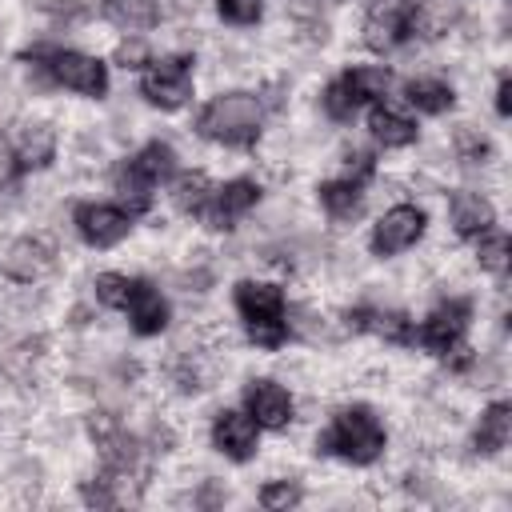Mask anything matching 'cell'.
I'll use <instances>...</instances> for the list:
<instances>
[{"instance_id": "obj_31", "label": "cell", "mask_w": 512, "mask_h": 512, "mask_svg": "<svg viewBox=\"0 0 512 512\" xmlns=\"http://www.w3.org/2000/svg\"><path fill=\"white\" fill-rule=\"evenodd\" d=\"M40 12H48L60 24H80L88 16V8L80 0H40Z\"/></svg>"}, {"instance_id": "obj_12", "label": "cell", "mask_w": 512, "mask_h": 512, "mask_svg": "<svg viewBox=\"0 0 512 512\" xmlns=\"http://www.w3.org/2000/svg\"><path fill=\"white\" fill-rule=\"evenodd\" d=\"M256 200H260V184H256V180H248V176H236V180H228V184H216V188H212V196H208V204H204L200 220H204L212 232H228L244 212H252V208H256Z\"/></svg>"}, {"instance_id": "obj_22", "label": "cell", "mask_w": 512, "mask_h": 512, "mask_svg": "<svg viewBox=\"0 0 512 512\" xmlns=\"http://www.w3.org/2000/svg\"><path fill=\"white\" fill-rule=\"evenodd\" d=\"M100 16L120 32H144L160 20V0H100Z\"/></svg>"}, {"instance_id": "obj_1", "label": "cell", "mask_w": 512, "mask_h": 512, "mask_svg": "<svg viewBox=\"0 0 512 512\" xmlns=\"http://www.w3.org/2000/svg\"><path fill=\"white\" fill-rule=\"evenodd\" d=\"M260 128H264V104L256 92H240V88L212 96L196 116V132L224 148H252L260 140Z\"/></svg>"}, {"instance_id": "obj_18", "label": "cell", "mask_w": 512, "mask_h": 512, "mask_svg": "<svg viewBox=\"0 0 512 512\" xmlns=\"http://www.w3.org/2000/svg\"><path fill=\"white\" fill-rule=\"evenodd\" d=\"M512 436V404L508 400H496L480 412V424L472 432V452L476 456H496Z\"/></svg>"}, {"instance_id": "obj_15", "label": "cell", "mask_w": 512, "mask_h": 512, "mask_svg": "<svg viewBox=\"0 0 512 512\" xmlns=\"http://www.w3.org/2000/svg\"><path fill=\"white\" fill-rule=\"evenodd\" d=\"M244 412H248L260 428L280 432V428L292 424L296 404H292V396H288L284 384H276V380H252V384L244 388Z\"/></svg>"}, {"instance_id": "obj_34", "label": "cell", "mask_w": 512, "mask_h": 512, "mask_svg": "<svg viewBox=\"0 0 512 512\" xmlns=\"http://www.w3.org/2000/svg\"><path fill=\"white\" fill-rule=\"evenodd\" d=\"M120 424H116V416L112 412H88V436L100 444V440H108L112 432H116Z\"/></svg>"}, {"instance_id": "obj_9", "label": "cell", "mask_w": 512, "mask_h": 512, "mask_svg": "<svg viewBox=\"0 0 512 512\" xmlns=\"http://www.w3.org/2000/svg\"><path fill=\"white\" fill-rule=\"evenodd\" d=\"M468 320H472V300L464 296H448L440 300L416 328V344L428 348L432 356H448L460 348L464 332H468Z\"/></svg>"}, {"instance_id": "obj_35", "label": "cell", "mask_w": 512, "mask_h": 512, "mask_svg": "<svg viewBox=\"0 0 512 512\" xmlns=\"http://www.w3.org/2000/svg\"><path fill=\"white\" fill-rule=\"evenodd\" d=\"M496 116H512V76H500L496 84Z\"/></svg>"}, {"instance_id": "obj_7", "label": "cell", "mask_w": 512, "mask_h": 512, "mask_svg": "<svg viewBox=\"0 0 512 512\" xmlns=\"http://www.w3.org/2000/svg\"><path fill=\"white\" fill-rule=\"evenodd\" d=\"M140 96L160 112L184 108L192 100V56L176 52V56L148 60L140 72Z\"/></svg>"}, {"instance_id": "obj_36", "label": "cell", "mask_w": 512, "mask_h": 512, "mask_svg": "<svg viewBox=\"0 0 512 512\" xmlns=\"http://www.w3.org/2000/svg\"><path fill=\"white\" fill-rule=\"evenodd\" d=\"M220 500H224V492H220L216 484H208V488L200 492V504H220Z\"/></svg>"}, {"instance_id": "obj_24", "label": "cell", "mask_w": 512, "mask_h": 512, "mask_svg": "<svg viewBox=\"0 0 512 512\" xmlns=\"http://www.w3.org/2000/svg\"><path fill=\"white\" fill-rule=\"evenodd\" d=\"M404 100H408L416 112H424V116H440V112H448V108L456 104V92H452V84H444V80L416 76V80L404 84Z\"/></svg>"}, {"instance_id": "obj_20", "label": "cell", "mask_w": 512, "mask_h": 512, "mask_svg": "<svg viewBox=\"0 0 512 512\" xmlns=\"http://www.w3.org/2000/svg\"><path fill=\"white\" fill-rule=\"evenodd\" d=\"M12 148L20 156V168H48L56 156V132L44 120H28V124H20Z\"/></svg>"}, {"instance_id": "obj_29", "label": "cell", "mask_w": 512, "mask_h": 512, "mask_svg": "<svg viewBox=\"0 0 512 512\" xmlns=\"http://www.w3.org/2000/svg\"><path fill=\"white\" fill-rule=\"evenodd\" d=\"M300 500H304V488H300L296 480H272V484L260 488V504H264L268 512H288V508H296Z\"/></svg>"}, {"instance_id": "obj_25", "label": "cell", "mask_w": 512, "mask_h": 512, "mask_svg": "<svg viewBox=\"0 0 512 512\" xmlns=\"http://www.w3.org/2000/svg\"><path fill=\"white\" fill-rule=\"evenodd\" d=\"M212 188H216V184H212L204 172H176V176H172L168 196H172L176 212H184V216H196V220H200V212H204V204H208Z\"/></svg>"}, {"instance_id": "obj_32", "label": "cell", "mask_w": 512, "mask_h": 512, "mask_svg": "<svg viewBox=\"0 0 512 512\" xmlns=\"http://www.w3.org/2000/svg\"><path fill=\"white\" fill-rule=\"evenodd\" d=\"M112 60H116L120 68H144L152 56H148V44H144V40H120Z\"/></svg>"}, {"instance_id": "obj_23", "label": "cell", "mask_w": 512, "mask_h": 512, "mask_svg": "<svg viewBox=\"0 0 512 512\" xmlns=\"http://www.w3.org/2000/svg\"><path fill=\"white\" fill-rule=\"evenodd\" d=\"M368 132H372V140L384 144V148H408L420 128H416V120H408V116H400V112H392V108H384V104H372V112H368Z\"/></svg>"}, {"instance_id": "obj_2", "label": "cell", "mask_w": 512, "mask_h": 512, "mask_svg": "<svg viewBox=\"0 0 512 512\" xmlns=\"http://www.w3.org/2000/svg\"><path fill=\"white\" fill-rule=\"evenodd\" d=\"M384 444H388V432H384L380 416L368 404L340 408L328 420V428L316 436V452L320 456H336V460H348V464H372V460H380Z\"/></svg>"}, {"instance_id": "obj_21", "label": "cell", "mask_w": 512, "mask_h": 512, "mask_svg": "<svg viewBox=\"0 0 512 512\" xmlns=\"http://www.w3.org/2000/svg\"><path fill=\"white\" fill-rule=\"evenodd\" d=\"M316 200H320V208H324L332 220H352V216H360V208H364V184L352 180V176L324 180V184H316Z\"/></svg>"}, {"instance_id": "obj_33", "label": "cell", "mask_w": 512, "mask_h": 512, "mask_svg": "<svg viewBox=\"0 0 512 512\" xmlns=\"http://www.w3.org/2000/svg\"><path fill=\"white\" fill-rule=\"evenodd\" d=\"M16 176H20V156H16V148L0 136V188H4V184H12Z\"/></svg>"}, {"instance_id": "obj_4", "label": "cell", "mask_w": 512, "mask_h": 512, "mask_svg": "<svg viewBox=\"0 0 512 512\" xmlns=\"http://www.w3.org/2000/svg\"><path fill=\"white\" fill-rule=\"evenodd\" d=\"M232 304L248 328V336L260 348H280L288 340V312H284V288L264 280H240L232 288Z\"/></svg>"}, {"instance_id": "obj_11", "label": "cell", "mask_w": 512, "mask_h": 512, "mask_svg": "<svg viewBox=\"0 0 512 512\" xmlns=\"http://www.w3.org/2000/svg\"><path fill=\"white\" fill-rule=\"evenodd\" d=\"M424 228H428L424 208H416V204H396V208H388V212L372 224L368 248H372L376 256H400V252H408V248L424 236Z\"/></svg>"}, {"instance_id": "obj_27", "label": "cell", "mask_w": 512, "mask_h": 512, "mask_svg": "<svg viewBox=\"0 0 512 512\" xmlns=\"http://www.w3.org/2000/svg\"><path fill=\"white\" fill-rule=\"evenodd\" d=\"M452 148H456V160H460L464 168L488 164V156H492V144H488V136H484L480 128H472V124H460V128H456V136H452Z\"/></svg>"}, {"instance_id": "obj_16", "label": "cell", "mask_w": 512, "mask_h": 512, "mask_svg": "<svg viewBox=\"0 0 512 512\" xmlns=\"http://www.w3.org/2000/svg\"><path fill=\"white\" fill-rule=\"evenodd\" d=\"M344 324H348V332H372V336H380L388 344H416V324L404 312H396V308H368V304H360V308L344 312Z\"/></svg>"}, {"instance_id": "obj_28", "label": "cell", "mask_w": 512, "mask_h": 512, "mask_svg": "<svg viewBox=\"0 0 512 512\" xmlns=\"http://www.w3.org/2000/svg\"><path fill=\"white\" fill-rule=\"evenodd\" d=\"M92 288H96V300H100L104 308H116V312H124V308H128V300H132L136 276H120V272H100Z\"/></svg>"}, {"instance_id": "obj_26", "label": "cell", "mask_w": 512, "mask_h": 512, "mask_svg": "<svg viewBox=\"0 0 512 512\" xmlns=\"http://www.w3.org/2000/svg\"><path fill=\"white\" fill-rule=\"evenodd\" d=\"M476 264H480L484 272H492V276H508V264H512V256H508V236H504L496 224L476 236Z\"/></svg>"}, {"instance_id": "obj_19", "label": "cell", "mask_w": 512, "mask_h": 512, "mask_svg": "<svg viewBox=\"0 0 512 512\" xmlns=\"http://www.w3.org/2000/svg\"><path fill=\"white\" fill-rule=\"evenodd\" d=\"M492 224H496V212H492V204L480 192H468V188L464 192H452V228H456V236L476 240Z\"/></svg>"}, {"instance_id": "obj_8", "label": "cell", "mask_w": 512, "mask_h": 512, "mask_svg": "<svg viewBox=\"0 0 512 512\" xmlns=\"http://www.w3.org/2000/svg\"><path fill=\"white\" fill-rule=\"evenodd\" d=\"M416 36V0H372L364 16V48L392 52Z\"/></svg>"}, {"instance_id": "obj_17", "label": "cell", "mask_w": 512, "mask_h": 512, "mask_svg": "<svg viewBox=\"0 0 512 512\" xmlns=\"http://www.w3.org/2000/svg\"><path fill=\"white\" fill-rule=\"evenodd\" d=\"M128 320H132V332L136 336H160L164 328H168V316H172V308H168V300L148 284V280H136V288H132V300H128Z\"/></svg>"}, {"instance_id": "obj_3", "label": "cell", "mask_w": 512, "mask_h": 512, "mask_svg": "<svg viewBox=\"0 0 512 512\" xmlns=\"http://www.w3.org/2000/svg\"><path fill=\"white\" fill-rule=\"evenodd\" d=\"M176 176V152L172 144L164 140H148L136 156H128L116 172H112V184L124 200V208L136 216V212H148L152 208V188L160 180H172Z\"/></svg>"}, {"instance_id": "obj_13", "label": "cell", "mask_w": 512, "mask_h": 512, "mask_svg": "<svg viewBox=\"0 0 512 512\" xmlns=\"http://www.w3.org/2000/svg\"><path fill=\"white\" fill-rule=\"evenodd\" d=\"M0 268L16 284H36L40 276H48L56 268V244L48 236H20L8 244Z\"/></svg>"}, {"instance_id": "obj_6", "label": "cell", "mask_w": 512, "mask_h": 512, "mask_svg": "<svg viewBox=\"0 0 512 512\" xmlns=\"http://www.w3.org/2000/svg\"><path fill=\"white\" fill-rule=\"evenodd\" d=\"M388 88H392V72H388L384 64H360V68L340 72V76L324 88L320 104H324V112H328L332 120H352L364 104L384 100Z\"/></svg>"}, {"instance_id": "obj_10", "label": "cell", "mask_w": 512, "mask_h": 512, "mask_svg": "<svg viewBox=\"0 0 512 512\" xmlns=\"http://www.w3.org/2000/svg\"><path fill=\"white\" fill-rule=\"evenodd\" d=\"M72 224L84 244L92 248H112L132 232V212L124 204H104V200H84L72 208Z\"/></svg>"}, {"instance_id": "obj_30", "label": "cell", "mask_w": 512, "mask_h": 512, "mask_svg": "<svg viewBox=\"0 0 512 512\" xmlns=\"http://www.w3.org/2000/svg\"><path fill=\"white\" fill-rule=\"evenodd\" d=\"M216 12L224 24H236V28H248L264 16V0H216Z\"/></svg>"}, {"instance_id": "obj_5", "label": "cell", "mask_w": 512, "mask_h": 512, "mask_svg": "<svg viewBox=\"0 0 512 512\" xmlns=\"http://www.w3.org/2000/svg\"><path fill=\"white\" fill-rule=\"evenodd\" d=\"M24 60H32L52 84L68 88V92H80L88 100H100L108 92V64L88 56V52H76V48H32L24 52Z\"/></svg>"}, {"instance_id": "obj_14", "label": "cell", "mask_w": 512, "mask_h": 512, "mask_svg": "<svg viewBox=\"0 0 512 512\" xmlns=\"http://www.w3.org/2000/svg\"><path fill=\"white\" fill-rule=\"evenodd\" d=\"M212 448H216L220 456L244 464V460H252L256 448H260V424H256L248 412H240V408H224V412H216V420H212Z\"/></svg>"}]
</instances>
